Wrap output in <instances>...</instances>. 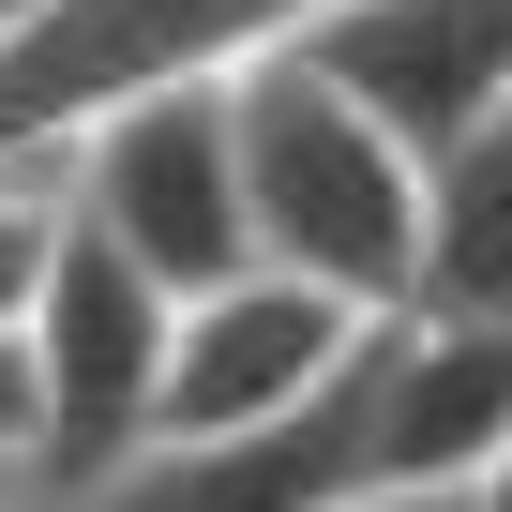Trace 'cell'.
Instances as JSON below:
<instances>
[{"label":"cell","instance_id":"obj_4","mask_svg":"<svg viewBox=\"0 0 512 512\" xmlns=\"http://www.w3.org/2000/svg\"><path fill=\"white\" fill-rule=\"evenodd\" d=\"M166 347H181V302L76 211L61 287H46V317H31V362H46V512L106 497V482L166 437Z\"/></svg>","mask_w":512,"mask_h":512},{"label":"cell","instance_id":"obj_6","mask_svg":"<svg viewBox=\"0 0 512 512\" xmlns=\"http://www.w3.org/2000/svg\"><path fill=\"white\" fill-rule=\"evenodd\" d=\"M377 136H407L422 166L467 151L512 106V0H332L317 46H302Z\"/></svg>","mask_w":512,"mask_h":512},{"label":"cell","instance_id":"obj_2","mask_svg":"<svg viewBox=\"0 0 512 512\" xmlns=\"http://www.w3.org/2000/svg\"><path fill=\"white\" fill-rule=\"evenodd\" d=\"M317 16L332 0H61L31 46H0V151H76L151 91H226L317 46Z\"/></svg>","mask_w":512,"mask_h":512},{"label":"cell","instance_id":"obj_11","mask_svg":"<svg viewBox=\"0 0 512 512\" xmlns=\"http://www.w3.org/2000/svg\"><path fill=\"white\" fill-rule=\"evenodd\" d=\"M0 497H46V362H31V332H0Z\"/></svg>","mask_w":512,"mask_h":512},{"label":"cell","instance_id":"obj_12","mask_svg":"<svg viewBox=\"0 0 512 512\" xmlns=\"http://www.w3.org/2000/svg\"><path fill=\"white\" fill-rule=\"evenodd\" d=\"M46 16H61V0H0V46H31V31H46Z\"/></svg>","mask_w":512,"mask_h":512},{"label":"cell","instance_id":"obj_10","mask_svg":"<svg viewBox=\"0 0 512 512\" xmlns=\"http://www.w3.org/2000/svg\"><path fill=\"white\" fill-rule=\"evenodd\" d=\"M76 241V151H0V332H31Z\"/></svg>","mask_w":512,"mask_h":512},{"label":"cell","instance_id":"obj_8","mask_svg":"<svg viewBox=\"0 0 512 512\" xmlns=\"http://www.w3.org/2000/svg\"><path fill=\"white\" fill-rule=\"evenodd\" d=\"M377 452H392L407 497H467L512 452V332L392 317L377 332Z\"/></svg>","mask_w":512,"mask_h":512},{"label":"cell","instance_id":"obj_15","mask_svg":"<svg viewBox=\"0 0 512 512\" xmlns=\"http://www.w3.org/2000/svg\"><path fill=\"white\" fill-rule=\"evenodd\" d=\"M0 512H46V497H0Z\"/></svg>","mask_w":512,"mask_h":512},{"label":"cell","instance_id":"obj_13","mask_svg":"<svg viewBox=\"0 0 512 512\" xmlns=\"http://www.w3.org/2000/svg\"><path fill=\"white\" fill-rule=\"evenodd\" d=\"M467 512H512V452H497V467H482V482H467Z\"/></svg>","mask_w":512,"mask_h":512},{"label":"cell","instance_id":"obj_1","mask_svg":"<svg viewBox=\"0 0 512 512\" xmlns=\"http://www.w3.org/2000/svg\"><path fill=\"white\" fill-rule=\"evenodd\" d=\"M241 196H256V256L302 287H347L362 317L422 302V151L377 136L302 46L241 76Z\"/></svg>","mask_w":512,"mask_h":512},{"label":"cell","instance_id":"obj_3","mask_svg":"<svg viewBox=\"0 0 512 512\" xmlns=\"http://www.w3.org/2000/svg\"><path fill=\"white\" fill-rule=\"evenodd\" d=\"M76 211L136 256L166 302H211L256 272V196H241V76L226 91H151L76 136Z\"/></svg>","mask_w":512,"mask_h":512},{"label":"cell","instance_id":"obj_14","mask_svg":"<svg viewBox=\"0 0 512 512\" xmlns=\"http://www.w3.org/2000/svg\"><path fill=\"white\" fill-rule=\"evenodd\" d=\"M362 512H467V497H362Z\"/></svg>","mask_w":512,"mask_h":512},{"label":"cell","instance_id":"obj_9","mask_svg":"<svg viewBox=\"0 0 512 512\" xmlns=\"http://www.w3.org/2000/svg\"><path fill=\"white\" fill-rule=\"evenodd\" d=\"M407 317H452V332H512V106L422 166V302Z\"/></svg>","mask_w":512,"mask_h":512},{"label":"cell","instance_id":"obj_7","mask_svg":"<svg viewBox=\"0 0 512 512\" xmlns=\"http://www.w3.org/2000/svg\"><path fill=\"white\" fill-rule=\"evenodd\" d=\"M362 497H407L392 452H377V362H362L332 407L272 422V437H151V452H136L106 497H76V512H362Z\"/></svg>","mask_w":512,"mask_h":512},{"label":"cell","instance_id":"obj_5","mask_svg":"<svg viewBox=\"0 0 512 512\" xmlns=\"http://www.w3.org/2000/svg\"><path fill=\"white\" fill-rule=\"evenodd\" d=\"M392 317H362L347 287H302L256 256L241 287L181 302V347H166V437H272L302 407H332L362 362H377Z\"/></svg>","mask_w":512,"mask_h":512}]
</instances>
